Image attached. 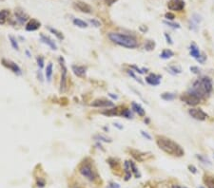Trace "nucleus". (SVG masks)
I'll use <instances>...</instances> for the list:
<instances>
[{
	"label": "nucleus",
	"mask_w": 214,
	"mask_h": 188,
	"mask_svg": "<svg viewBox=\"0 0 214 188\" xmlns=\"http://www.w3.org/2000/svg\"><path fill=\"white\" fill-rule=\"evenodd\" d=\"M156 143L159 148L162 149L166 154L174 157H182L185 155V151L180 144L165 136H156Z\"/></svg>",
	"instance_id": "nucleus-1"
},
{
	"label": "nucleus",
	"mask_w": 214,
	"mask_h": 188,
	"mask_svg": "<svg viewBox=\"0 0 214 188\" xmlns=\"http://www.w3.org/2000/svg\"><path fill=\"white\" fill-rule=\"evenodd\" d=\"M212 81L209 77H202L195 81L193 86L191 87L188 91L196 94L200 98H205L206 96L209 95L212 91Z\"/></svg>",
	"instance_id": "nucleus-2"
},
{
	"label": "nucleus",
	"mask_w": 214,
	"mask_h": 188,
	"mask_svg": "<svg viewBox=\"0 0 214 188\" xmlns=\"http://www.w3.org/2000/svg\"><path fill=\"white\" fill-rule=\"evenodd\" d=\"M109 38L114 44L127 48H135L138 46L137 40L132 35H128L120 32H110Z\"/></svg>",
	"instance_id": "nucleus-3"
},
{
	"label": "nucleus",
	"mask_w": 214,
	"mask_h": 188,
	"mask_svg": "<svg viewBox=\"0 0 214 188\" xmlns=\"http://www.w3.org/2000/svg\"><path fill=\"white\" fill-rule=\"evenodd\" d=\"M79 172L83 177L90 181H95L98 178L97 172L92 166L91 162H88V160H85L79 165Z\"/></svg>",
	"instance_id": "nucleus-4"
},
{
	"label": "nucleus",
	"mask_w": 214,
	"mask_h": 188,
	"mask_svg": "<svg viewBox=\"0 0 214 188\" xmlns=\"http://www.w3.org/2000/svg\"><path fill=\"white\" fill-rule=\"evenodd\" d=\"M58 62L61 68V79H60V88H59V91L63 93L66 91L68 88L67 87L68 86V68L66 66L65 59L62 56L58 58Z\"/></svg>",
	"instance_id": "nucleus-5"
},
{
	"label": "nucleus",
	"mask_w": 214,
	"mask_h": 188,
	"mask_svg": "<svg viewBox=\"0 0 214 188\" xmlns=\"http://www.w3.org/2000/svg\"><path fill=\"white\" fill-rule=\"evenodd\" d=\"M180 99L182 102L186 103V104H188L189 106H196V105H198L201 101L200 97H198L196 94L190 92V91H188L186 93L182 94Z\"/></svg>",
	"instance_id": "nucleus-6"
},
{
	"label": "nucleus",
	"mask_w": 214,
	"mask_h": 188,
	"mask_svg": "<svg viewBox=\"0 0 214 188\" xmlns=\"http://www.w3.org/2000/svg\"><path fill=\"white\" fill-rule=\"evenodd\" d=\"M1 63L4 66H6L7 69H9L10 70H11L14 74L16 75H21L22 74V70L20 69V66L17 65L16 63H14L11 60H8V59H2Z\"/></svg>",
	"instance_id": "nucleus-7"
},
{
	"label": "nucleus",
	"mask_w": 214,
	"mask_h": 188,
	"mask_svg": "<svg viewBox=\"0 0 214 188\" xmlns=\"http://www.w3.org/2000/svg\"><path fill=\"white\" fill-rule=\"evenodd\" d=\"M14 15H15L16 22L18 24H20V25H25L27 22H29V15L20 8L15 9Z\"/></svg>",
	"instance_id": "nucleus-8"
},
{
	"label": "nucleus",
	"mask_w": 214,
	"mask_h": 188,
	"mask_svg": "<svg viewBox=\"0 0 214 188\" xmlns=\"http://www.w3.org/2000/svg\"><path fill=\"white\" fill-rule=\"evenodd\" d=\"M189 115L193 119L198 121H205L207 117V114L201 109V108H190L188 110Z\"/></svg>",
	"instance_id": "nucleus-9"
},
{
	"label": "nucleus",
	"mask_w": 214,
	"mask_h": 188,
	"mask_svg": "<svg viewBox=\"0 0 214 188\" xmlns=\"http://www.w3.org/2000/svg\"><path fill=\"white\" fill-rule=\"evenodd\" d=\"M168 8L170 11H181L185 8V2L184 0H169L168 2Z\"/></svg>",
	"instance_id": "nucleus-10"
},
{
	"label": "nucleus",
	"mask_w": 214,
	"mask_h": 188,
	"mask_svg": "<svg viewBox=\"0 0 214 188\" xmlns=\"http://www.w3.org/2000/svg\"><path fill=\"white\" fill-rule=\"evenodd\" d=\"M90 106H92V107H105V108H108V107H113L114 104L111 101H109V100L96 99V100H94L92 103H91Z\"/></svg>",
	"instance_id": "nucleus-11"
},
{
	"label": "nucleus",
	"mask_w": 214,
	"mask_h": 188,
	"mask_svg": "<svg viewBox=\"0 0 214 188\" xmlns=\"http://www.w3.org/2000/svg\"><path fill=\"white\" fill-rule=\"evenodd\" d=\"M74 8L76 10H78L81 13H84V14H91L92 13V8L91 5H88L86 2H83V1H76L74 3Z\"/></svg>",
	"instance_id": "nucleus-12"
},
{
	"label": "nucleus",
	"mask_w": 214,
	"mask_h": 188,
	"mask_svg": "<svg viewBox=\"0 0 214 188\" xmlns=\"http://www.w3.org/2000/svg\"><path fill=\"white\" fill-rule=\"evenodd\" d=\"M161 78L162 76L161 75H157V74H154V73H150L148 76L146 77V82L150 85V86H158L161 83Z\"/></svg>",
	"instance_id": "nucleus-13"
},
{
	"label": "nucleus",
	"mask_w": 214,
	"mask_h": 188,
	"mask_svg": "<svg viewBox=\"0 0 214 188\" xmlns=\"http://www.w3.org/2000/svg\"><path fill=\"white\" fill-rule=\"evenodd\" d=\"M202 21V17L198 14H193L191 18L189 20V28L192 29V31H197L198 25L200 22Z\"/></svg>",
	"instance_id": "nucleus-14"
},
{
	"label": "nucleus",
	"mask_w": 214,
	"mask_h": 188,
	"mask_svg": "<svg viewBox=\"0 0 214 188\" xmlns=\"http://www.w3.org/2000/svg\"><path fill=\"white\" fill-rule=\"evenodd\" d=\"M130 153H132V156L134 158L136 161H138V162H140L147 160L148 158L150 157V156L147 155V153H143V152H140V151L134 150V149L130 150Z\"/></svg>",
	"instance_id": "nucleus-15"
},
{
	"label": "nucleus",
	"mask_w": 214,
	"mask_h": 188,
	"mask_svg": "<svg viewBox=\"0 0 214 188\" xmlns=\"http://www.w3.org/2000/svg\"><path fill=\"white\" fill-rule=\"evenodd\" d=\"M41 27V23L36 20V19H31V20H29V22L26 24V31L27 32H34V31H36V29H38L39 28Z\"/></svg>",
	"instance_id": "nucleus-16"
},
{
	"label": "nucleus",
	"mask_w": 214,
	"mask_h": 188,
	"mask_svg": "<svg viewBox=\"0 0 214 188\" xmlns=\"http://www.w3.org/2000/svg\"><path fill=\"white\" fill-rule=\"evenodd\" d=\"M71 69H73V73L77 77H80V78L85 77L86 72H87V68H86V66H84L73 65V66H71Z\"/></svg>",
	"instance_id": "nucleus-17"
},
{
	"label": "nucleus",
	"mask_w": 214,
	"mask_h": 188,
	"mask_svg": "<svg viewBox=\"0 0 214 188\" xmlns=\"http://www.w3.org/2000/svg\"><path fill=\"white\" fill-rule=\"evenodd\" d=\"M40 38H41V41H42L44 44H46L47 46H49L51 50H53V51L57 50V46L54 43V41H52L50 37H48V36H46L44 34H40Z\"/></svg>",
	"instance_id": "nucleus-18"
},
{
	"label": "nucleus",
	"mask_w": 214,
	"mask_h": 188,
	"mask_svg": "<svg viewBox=\"0 0 214 188\" xmlns=\"http://www.w3.org/2000/svg\"><path fill=\"white\" fill-rule=\"evenodd\" d=\"M132 107L133 111L137 113L139 116H141V117H144V116H145V114H146L145 109H144V108H143L139 104H137V103L132 102Z\"/></svg>",
	"instance_id": "nucleus-19"
},
{
	"label": "nucleus",
	"mask_w": 214,
	"mask_h": 188,
	"mask_svg": "<svg viewBox=\"0 0 214 188\" xmlns=\"http://www.w3.org/2000/svg\"><path fill=\"white\" fill-rule=\"evenodd\" d=\"M121 106H115L113 108H111V109H107L105 111H102L103 115H106V116H117V115H121V112H119V108Z\"/></svg>",
	"instance_id": "nucleus-20"
},
{
	"label": "nucleus",
	"mask_w": 214,
	"mask_h": 188,
	"mask_svg": "<svg viewBox=\"0 0 214 188\" xmlns=\"http://www.w3.org/2000/svg\"><path fill=\"white\" fill-rule=\"evenodd\" d=\"M189 51H190V55L192 57H194L195 59H197L200 55V51H199V48L197 47L195 43H191L190 44V47H189Z\"/></svg>",
	"instance_id": "nucleus-21"
},
{
	"label": "nucleus",
	"mask_w": 214,
	"mask_h": 188,
	"mask_svg": "<svg viewBox=\"0 0 214 188\" xmlns=\"http://www.w3.org/2000/svg\"><path fill=\"white\" fill-rule=\"evenodd\" d=\"M124 169H125V180H129L132 178V169H130V165L129 161H125Z\"/></svg>",
	"instance_id": "nucleus-22"
},
{
	"label": "nucleus",
	"mask_w": 214,
	"mask_h": 188,
	"mask_svg": "<svg viewBox=\"0 0 214 188\" xmlns=\"http://www.w3.org/2000/svg\"><path fill=\"white\" fill-rule=\"evenodd\" d=\"M10 16V11L2 10L0 11V25H4Z\"/></svg>",
	"instance_id": "nucleus-23"
},
{
	"label": "nucleus",
	"mask_w": 214,
	"mask_h": 188,
	"mask_svg": "<svg viewBox=\"0 0 214 188\" xmlns=\"http://www.w3.org/2000/svg\"><path fill=\"white\" fill-rule=\"evenodd\" d=\"M52 69H53V66L51 63H49L46 66V71H45V75L48 82H51V76H52Z\"/></svg>",
	"instance_id": "nucleus-24"
},
{
	"label": "nucleus",
	"mask_w": 214,
	"mask_h": 188,
	"mask_svg": "<svg viewBox=\"0 0 214 188\" xmlns=\"http://www.w3.org/2000/svg\"><path fill=\"white\" fill-rule=\"evenodd\" d=\"M204 183L207 186V188H214V177L211 176H205Z\"/></svg>",
	"instance_id": "nucleus-25"
},
{
	"label": "nucleus",
	"mask_w": 214,
	"mask_h": 188,
	"mask_svg": "<svg viewBox=\"0 0 214 188\" xmlns=\"http://www.w3.org/2000/svg\"><path fill=\"white\" fill-rule=\"evenodd\" d=\"M161 98L165 101H172L176 98V94L171 92H164L161 94Z\"/></svg>",
	"instance_id": "nucleus-26"
},
{
	"label": "nucleus",
	"mask_w": 214,
	"mask_h": 188,
	"mask_svg": "<svg viewBox=\"0 0 214 188\" xmlns=\"http://www.w3.org/2000/svg\"><path fill=\"white\" fill-rule=\"evenodd\" d=\"M173 55H174V53H173V51H170V50H164L161 52V54H160V57H161L162 59H169Z\"/></svg>",
	"instance_id": "nucleus-27"
},
{
	"label": "nucleus",
	"mask_w": 214,
	"mask_h": 188,
	"mask_svg": "<svg viewBox=\"0 0 214 188\" xmlns=\"http://www.w3.org/2000/svg\"><path fill=\"white\" fill-rule=\"evenodd\" d=\"M73 24L76 26V27H78V28H82V29H86L88 27V23L85 22V21H83L81 19H78V18H74L73 19Z\"/></svg>",
	"instance_id": "nucleus-28"
},
{
	"label": "nucleus",
	"mask_w": 214,
	"mask_h": 188,
	"mask_svg": "<svg viewBox=\"0 0 214 188\" xmlns=\"http://www.w3.org/2000/svg\"><path fill=\"white\" fill-rule=\"evenodd\" d=\"M108 162H109V165L110 166V168L112 169V170H118V169H120V167H119V162L115 160V159H112V158H110V159L108 160Z\"/></svg>",
	"instance_id": "nucleus-29"
},
{
	"label": "nucleus",
	"mask_w": 214,
	"mask_h": 188,
	"mask_svg": "<svg viewBox=\"0 0 214 188\" xmlns=\"http://www.w3.org/2000/svg\"><path fill=\"white\" fill-rule=\"evenodd\" d=\"M48 29H49V31H50L52 34H54L59 40H63V39H64V35H63V33H62L61 32L57 31L56 29H53V28H51V27H48Z\"/></svg>",
	"instance_id": "nucleus-30"
},
{
	"label": "nucleus",
	"mask_w": 214,
	"mask_h": 188,
	"mask_svg": "<svg viewBox=\"0 0 214 188\" xmlns=\"http://www.w3.org/2000/svg\"><path fill=\"white\" fill-rule=\"evenodd\" d=\"M9 40H10V43L11 45V47H13L14 50L15 51H19V46H18V43H17V40L16 38L14 37V36L13 35H9Z\"/></svg>",
	"instance_id": "nucleus-31"
},
{
	"label": "nucleus",
	"mask_w": 214,
	"mask_h": 188,
	"mask_svg": "<svg viewBox=\"0 0 214 188\" xmlns=\"http://www.w3.org/2000/svg\"><path fill=\"white\" fill-rule=\"evenodd\" d=\"M129 165H130V169H132V173L134 174V176H135L136 178H140V177H141V174H140V172H139V170H138V168L136 167L135 163H134L133 162L130 161V162H129Z\"/></svg>",
	"instance_id": "nucleus-32"
},
{
	"label": "nucleus",
	"mask_w": 214,
	"mask_h": 188,
	"mask_svg": "<svg viewBox=\"0 0 214 188\" xmlns=\"http://www.w3.org/2000/svg\"><path fill=\"white\" fill-rule=\"evenodd\" d=\"M93 139L96 141H101V142H105V143H111L112 140L108 137H106L104 135H100V134H97V135H94L93 136Z\"/></svg>",
	"instance_id": "nucleus-33"
},
{
	"label": "nucleus",
	"mask_w": 214,
	"mask_h": 188,
	"mask_svg": "<svg viewBox=\"0 0 214 188\" xmlns=\"http://www.w3.org/2000/svg\"><path fill=\"white\" fill-rule=\"evenodd\" d=\"M155 48V42L152 40H147L145 43V50L147 51H151Z\"/></svg>",
	"instance_id": "nucleus-34"
},
{
	"label": "nucleus",
	"mask_w": 214,
	"mask_h": 188,
	"mask_svg": "<svg viewBox=\"0 0 214 188\" xmlns=\"http://www.w3.org/2000/svg\"><path fill=\"white\" fill-rule=\"evenodd\" d=\"M121 115L123 117L125 118H127V119H132L133 118V115H132V112L130 111L129 109H128V108H125V109H123Z\"/></svg>",
	"instance_id": "nucleus-35"
},
{
	"label": "nucleus",
	"mask_w": 214,
	"mask_h": 188,
	"mask_svg": "<svg viewBox=\"0 0 214 188\" xmlns=\"http://www.w3.org/2000/svg\"><path fill=\"white\" fill-rule=\"evenodd\" d=\"M169 69L171 73H173V74H179L182 72L181 68L180 66H170Z\"/></svg>",
	"instance_id": "nucleus-36"
},
{
	"label": "nucleus",
	"mask_w": 214,
	"mask_h": 188,
	"mask_svg": "<svg viewBox=\"0 0 214 188\" xmlns=\"http://www.w3.org/2000/svg\"><path fill=\"white\" fill-rule=\"evenodd\" d=\"M164 24H166V25H168L169 27H170V28H172V29H180V28H181L180 24L173 23V22H170V21H166V20L164 21Z\"/></svg>",
	"instance_id": "nucleus-37"
},
{
	"label": "nucleus",
	"mask_w": 214,
	"mask_h": 188,
	"mask_svg": "<svg viewBox=\"0 0 214 188\" xmlns=\"http://www.w3.org/2000/svg\"><path fill=\"white\" fill-rule=\"evenodd\" d=\"M127 72H128V74L130 76V77H132L134 80L136 81V82H138L139 84H141V85H143L144 83H143V81L142 80H140V78H137V76H136L135 74H134V72L132 70V69H129V70H127Z\"/></svg>",
	"instance_id": "nucleus-38"
},
{
	"label": "nucleus",
	"mask_w": 214,
	"mask_h": 188,
	"mask_svg": "<svg viewBox=\"0 0 214 188\" xmlns=\"http://www.w3.org/2000/svg\"><path fill=\"white\" fill-rule=\"evenodd\" d=\"M36 62H37V66L39 69H43L44 68V64H45V60L42 56H37L36 57Z\"/></svg>",
	"instance_id": "nucleus-39"
},
{
	"label": "nucleus",
	"mask_w": 214,
	"mask_h": 188,
	"mask_svg": "<svg viewBox=\"0 0 214 188\" xmlns=\"http://www.w3.org/2000/svg\"><path fill=\"white\" fill-rule=\"evenodd\" d=\"M196 158H197L199 161H201L202 162H204V163H207V165H210V163H211L210 161L207 159L206 157H205L203 155H196Z\"/></svg>",
	"instance_id": "nucleus-40"
},
{
	"label": "nucleus",
	"mask_w": 214,
	"mask_h": 188,
	"mask_svg": "<svg viewBox=\"0 0 214 188\" xmlns=\"http://www.w3.org/2000/svg\"><path fill=\"white\" fill-rule=\"evenodd\" d=\"M88 23L91 24V25H92L93 27H95V28L101 27V22L98 21L97 19H90V20H88Z\"/></svg>",
	"instance_id": "nucleus-41"
},
{
	"label": "nucleus",
	"mask_w": 214,
	"mask_h": 188,
	"mask_svg": "<svg viewBox=\"0 0 214 188\" xmlns=\"http://www.w3.org/2000/svg\"><path fill=\"white\" fill-rule=\"evenodd\" d=\"M197 60V61L199 62V63H201V64H204L205 63V61L206 60V54L205 53H203V54H201V55L196 59Z\"/></svg>",
	"instance_id": "nucleus-42"
},
{
	"label": "nucleus",
	"mask_w": 214,
	"mask_h": 188,
	"mask_svg": "<svg viewBox=\"0 0 214 188\" xmlns=\"http://www.w3.org/2000/svg\"><path fill=\"white\" fill-rule=\"evenodd\" d=\"M165 17H166L168 20H170V21H172V20H174L175 15H174L173 14H171V13H166V14H165Z\"/></svg>",
	"instance_id": "nucleus-43"
},
{
	"label": "nucleus",
	"mask_w": 214,
	"mask_h": 188,
	"mask_svg": "<svg viewBox=\"0 0 214 188\" xmlns=\"http://www.w3.org/2000/svg\"><path fill=\"white\" fill-rule=\"evenodd\" d=\"M130 68H132V69H134L136 72H138V73H140V74H143V73H144V70H143L142 69H139V68H137V66H130Z\"/></svg>",
	"instance_id": "nucleus-44"
},
{
	"label": "nucleus",
	"mask_w": 214,
	"mask_h": 188,
	"mask_svg": "<svg viewBox=\"0 0 214 188\" xmlns=\"http://www.w3.org/2000/svg\"><path fill=\"white\" fill-rule=\"evenodd\" d=\"M165 37H166V42H168V43H169V45H172V44H173V42H172V39H171L170 35H169V33L165 32Z\"/></svg>",
	"instance_id": "nucleus-45"
},
{
	"label": "nucleus",
	"mask_w": 214,
	"mask_h": 188,
	"mask_svg": "<svg viewBox=\"0 0 214 188\" xmlns=\"http://www.w3.org/2000/svg\"><path fill=\"white\" fill-rule=\"evenodd\" d=\"M190 71L193 72L194 74H199L200 73V69L197 68V66H190Z\"/></svg>",
	"instance_id": "nucleus-46"
},
{
	"label": "nucleus",
	"mask_w": 214,
	"mask_h": 188,
	"mask_svg": "<svg viewBox=\"0 0 214 188\" xmlns=\"http://www.w3.org/2000/svg\"><path fill=\"white\" fill-rule=\"evenodd\" d=\"M141 134H142V136L144 137V138H146L147 140H151V136L150 135V134H147V132H145V131H143V130H141Z\"/></svg>",
	"instance_id": "nucleus-47"
},
{
	"label": "nucleus",
	"mask_w": 214,
	"mask_h": 188,
	"mask_svg": "<svg viewBox=\"0 0 214 188\" xmlns=\"http://www.w3.org/2000/svg\"><path fill=\"white\" fill-rule=\"evenodd\" d=\"M37 186L38 187H44L45 186V180H41V179H37Z\"/></svg>",
	"instance_id": "nucleus-48"
},
{
	"label": "nucleus",
	"mask_w": 214,
	"mask_h": 188,
	"mask_svg": "<svg viewBox=\"0 0 214 188\" xmlns=\"http://www.w3.org/2000/svg\"><path fill=\"white\" fill-rule=\"evenodd\" d=\"M188 169H189V171L191 173H193V174L197 173V169H196V167L194 165H188Z\"/></svg>",
	"instance_id": "nucleus-49"
},
{
	"label": "nucleus",
	"mask_w": 214,
	"mask_h": 188,
	"mask_svg": "<svg viewBox=\"0 0 214 188\" xmlns=\"http://www.w3.org/2000/svg\"><path fill=\"white\" fill-rule=\"evenodd\" d=\"M109 188H120V185L115 183H110L109 185Z\"/></svg>",
	"instance_id": "nucleus-50"
},
{
	"label": "nucleus",
	"mask_w": 214,
	"mask_h": 188,
	"mask_svg": "<svg viewBox=\"0 0 214 188\" xmlns=\"http://www.w3.org/2000/svg\"><path fill=\"white\" fill-rule=\"evenodd\" d=\"M104 1L107 3V4H109V5H112L113 3H115V2H117L118 0H104Z\"/></svg>",
	"instance_id": "nucleus-51"
},
{
	"label": "nucleus",
	"mask_w": 214,
	"mask_h": 188,
	"mask_svg": "<svg viewBox=\"0 0 214 188\" xmlns=\"http://www.w3.org/2000/svg\"><path fill=\"white\" fill-rule=\"evenodd\" d=\"M113 125H114L115 127H117L118 129H123V125H121L120 124H118V123H114Z\"/></svg>",
	"instance_id": "nucleus-52"
},
{
	"label": "nucleus",
	"mask_w": 214,
	"mask_h": 188,
	"mask_svg": "<svg viewBox=\"0 0 214 188\" xmlns=\"http://www.w3.org/2000/svg\"><path fill=\"white\" fill-rule=\"evenodd\" d=\"M109 96L111 97V98L113 99V100H117V99H118V96H117V95H114L113 93H109Z\"/></svg>",
	"instance_id": "nucleus-53"
},
{
	"label": "nucleus",
	"mask_w": 214,
	"mask_h": 188,
	"mask_svg": "<svg viewBox=\"0 0 214 188\" xmlns=\"http://www.w3.org/2000/svg\"><path fill=\"white\" fill-rule=\"evenodd\" d=\"M37 75H38V78L40 79V81L42 82V81H43V76H42V73H41V71H38V72H37Z\"/></svg>",
	"instance_id": "nucleus-54"
},
{
	"label": "nucleus",
	"mask_w": 214,
	"mask_h": 188,
	"mask_svg": "<svg viewBox=\"0 0 214 188\" xmlns=\"http://www.w3.org/2000/svg\"><path fill=\"white\" fill-rule=\"evenodd\" d=\"M145 123H146V124H150V119L146 118V119H145Z\"/></svg>",
	"instance_id": "nucleus-55"
},
{
	"label": "nucleus",
	"mask_w": 214,
	"mask_h": 188,
	"mask_svg": "<svg viewBox=\"0 0 214 188\" xmlns=\"http://www.w3.org/2000/svg\"><path fill=\"white\" fill-rule=\"evenodd\" d=\"M26 53H27V55H28V57H31V54H29V52L28 51H26Z\"/></svg>",
	"instance_id": "nucleus-56"
},
{
	"label": "nucleus",
	"mask_w": 214,
	"mask_h": 188,
	"mask_svg": "<svg viewBox=\"0 0 214 188\" xmlns=\"http://www.w3.org/2000/svg\"><path fill=\"white\" fill-rule=\"evenodd\" d=\"M73 188H83V187H81V186H79V185H75Z\"/></svg>",
	"instance_id": "nucleus-57"
},
{
	"label": "nucleus",
	"mask_w": 214,
	"mask_h": 188,
	"mask_svg": "<svg viewBox=\"0 0 214 188\" xmlns=\"http://www.w3.org/2000/svg\"><path fill=\"white\" fill-rule=\"evenodd\" d=\"M199 188H204V187H202V186H201V187H199Z\"/></svg>",
	"instance_id": "nucleus-58"
},
{
	"label": "nucleus",
	"mask_w": 214,
	"mask_h": 188,
	"mask_svg": "<svg viewBox=\"0 0 214 188\" xmlns=\"http://www.w3.org/2000/svg\"><path fill=\"white\" fill-rule=\"evenodd\" d=\"M0 1H1V0H0Z\"/></svg>",
	"instance_id": "nucleus-59"
}]
</instances>
